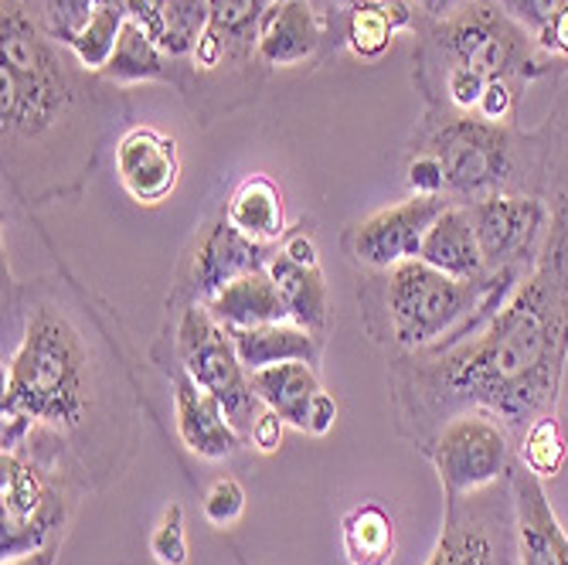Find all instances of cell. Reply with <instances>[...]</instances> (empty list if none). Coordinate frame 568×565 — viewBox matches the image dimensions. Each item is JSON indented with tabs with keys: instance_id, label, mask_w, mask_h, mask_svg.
<instances>
[{
	"instance_id": "25",
	"label": "cell",
	"mask_w": 568,
	"mask_h": 565,
	"mask_svg": "<svg viewBox=\"0 0 568 565\" xmlns=\"http://www.w3.org/2000/svg\"><path fill=\"white\" fill-rule=\"evenodd\" d=\"M252 392L260 395V402L273 413H280V420L300 433H306L310 423V405H314L317 392H321V379L314 372V365L306 362H286V365H273L263 372H252Z\"/></svg>"
},
{
	"instance_id": "18",
	"label": "cell",
	"mask_w": 568,
	"mask_h": 565,
	"mask_svg": "<svg viewBox=\"0 0 568 565\" xmlns=\"http://www.w3.org/2000/svg\"><path fill=\"white\" fill-rule=\"evenodd\" d=\"M273 0H209V31L194 48V65L212 72L229 59H242L260 41V24Z\"/></svg>"
},
{
	"instance_id": "37",
	"label": "cell",
	"mask_w": 568,
	"mask_h": 565,
	"mask_svg": "<svg viewBox=\"0 0 568 565\" xmlns=\"http://www.w3.org/2000/svg\"><path fill=\"white\" fill-rule=\"evenodd\" d=\"M514 102H518V92H514L510 79H490L484 95H480V107L477 117L490 120V123H507L514 117Z\"/></svg>"
},
{
	"instance_id": "22",
	"label": "cell",
	"mask_w": 568,
	"mask_h": 565,
	"mask_svg": "<svg viewBox=\"0 0 568 565\" xmlns=\"http://www.w3.org/2000/svg\"><path fill=\"white\" fill-rule=\"evenodd\" d=\"M204 306L212 311V317L232 331V327H260V324H276V321H290L286 300L276 286V280L270 276V270L248 273L235 283H229L225 290H219L212 300H204Z\"/></svg>"
},
{
	"instance_id": "23",
	"label": "cell",
	"mask_w": 568,
	"mask_h": 565,
	"mask_svg": "<svg viewBox=\"0 0 568 565\" xmlns=\"http://www.w3.org/2000/svg\"><path fill=\"white\" fill-rule=\"evenodd\" d=\"M416 24L408 0H351L344 14V38L357 59H382L398 31Z\"/></svg>"
},
{
	"instance_id": "30",
	"label": "cell",
	"mask_w": 568,
	"mask_h": 565,
	"mask_svg": "<svg viewBox=\"0 0 568 565\" xmlns=\"http://www.w3.org/2000/svg\"><path fill=\"white\" fill-rule=\"evenodd\" d=\"M565 453H568L565 430L555 420V413H548V416L535 420L521 440V467L531 471L535 477L548 481V477H558V471L565 467Z\"/></svg>"
},
{
	"instance_id": "2",
	"label": "cell",
	"mask_w": 568,
	"mask_h": 565,
	"mask_svg": "<svg viewBox=\"0 0 568 565\" xmlns=\"http://www.w3.org/2000/svg\"><path fill=\"white\" fill-rule=\"evenodd\" d=\"M89 408V351L65 314L41 306L4 375V450H21L34 426L72 430Z\"/></svg>"
},
{
	"instance_id": "4",
	"label": "cell",
	"mask_w": 568,
	"mask_h": 565,
	"mask_svg": "<svg viewBox=\"0 0 568 565\" xmlns=\"http://www.w3.org/2000/svg\"><path fill=\"white\" fill-rule=\"evenodd\" d=\"M0 38H4V65H0L4 143L41 140L69 113L72 79L62 69L48 31L28 18L21 0H4Z\"/></svg>"
},
{
	"instance_id": "3",
	"label": "cell",
	"mask_w": 568,
	"mask_h": 565,
	"mask_svg": "<svg viewBox=\"0 0 568 565\" xmlns=\"http://www.w3.org/2000/svg\"><path fill=\"white\" fill-rule=\"evenodd\" d=\"M521 283V266L453 280L423 260H408L388 273L392 334L405 351H439L474 337Z\"/></svg>"
},
{
	"instance_id": "7",
	"label": "cell",
	"mask_w": 568,
	"mask_h": 565,
	"mask_svg": "<svg viewBox=\"0 0 568 565\" xmlns=\"http://www.w3.org/2000/svg\"><path fill=\"white\" fill-rule=\"evenodd\" d=\"M178 354L181 369L225 405L232 426L239 433H248L255 416L263 413V402L252 392V375L242 369L229 331L212 317L204 303H191L184 311L178 327Z\"/></svg>"
},
{
	"instance_id": "24",
	"label": "cell",
	"mask_w": 568,
	"mask_h": 565,
	"mask_svg": "<svg viewBox=\"0 0 568 565\" xmlns=\"http://www.w3.org/2000/svg\"><path fill=\"white\" fill-rule=\"evenodd\" d=\"M225 222L232 229H239L245 239L263 242V245L283 239L286 235V204H283L280 184L266 174L245 178L235 188V194L229 198Z\"/></svg>"
},
{
	"instance_id": "13",
	"label": "cell",
	"mask_w": 568,
	"mask_h": 565,
	"mask_svg": "<svg viewBox=\"0 0 568 565\" xmlns=\"http://www.w3.org/2000/svg\"><path fill=\"white\" fill-rule=\"evenodd\" d=\"M116 174L126 194L140 204H161L181 181V153L174 137L136 127L116 143Z\"/></svg>"
},
{
	"instance_id": "16",
	"label": "cell",
	"mask_w": 568,
	"mask_h": 565,
	"mask_svg": "<svg viewBox=\"0 0 568 565\" xmlns=\"http://www.w3.org/2000/svg\"><path fill=\"white\" fill-rule=\"evenodd\" d=\"M174 413L181 443L204 460H225L242 446V433L232 426L225 405L187 372L174 385Z\"/></svg>"
},
{
	"instance_id": "41",
	"label": "cell",
	"mask_w": 568,
	"mask_h": 565,
	"mask_svg": "<svg viewBox=\"0 0 568 565\" xmlns=\"http://www.w3.org/2000/svg\"><path fill=\"white\" fill-rule=\"evenodd\" d=\"M280 252H283V255H290V260H293V263H300V266H321L317 242L310 239L306 232H293V235H286Z\"/></svg>"
},
{
	"instance_id": "35",
	"label": "cell",
	"mask_w": 568,
	"mask_h": 565,
	"mask_svg": "<svg viewBox=\"0 0 568 565\" xmlns=\"http://www.w3.org/2000/svg\"><path fill=\"white\" fill-rule=\"evenodd\" d=\"M487 82H490V79H487L484 72L467 69V65H446V79H443L449 102H453L456 110H463V113H477L480 95H484Z\"/></svg>"
},
{
	"instance_id": "32",
	"label": "cell",
	"mask_w": 568,
	"mask_h": 565,
	"mask_svg": "<svg viewBox=\"0 0 568 565\" xmlns=\"http://www.w3.org/2000/svg\"><path fill=\"white\" fill-rule=\"evenodd\" d=\"M150 555L161 565H184L187 562V535H184V507L171 504L161 525L150 535Z\"/></svg>"
},
{
	"instance_id": "17",
	"label": "cell",
	"mask_w": 568,
	"mask_h": 565,
	"mask_svg": "<svg viewBox=\"0 0 568 565\" xmlns=\"http://www.w3.org/2000/svg\"><path fill=\"white\" fill-rule=\"evenodd\" d=\"M324 41V21L310 0H273L263 24L255 56L273 69H293L317 56Z\"/></svg>"
},
{
	"instance_id": "26",
	"label": "cell",
	"mask_w": 568,
	"mask_h": 565,
	"mask_svg": "<svg viewBox=\"0 0 568 565\" xmlns=\"http://www.w3.org/2000/svg\"><path fill=\"white\" fill-rule=\"evenodd\" d=\"M266 270L286 300L290 321L306 327V331H314V334H324L331 324V296H327V283H324L321 266H300L290 260V255L273 252Z\"/></svg>"
},
{
	"instance_id": "43",
	"label": "cell",
	"mask_w": 568,
	"mask_h": 565,
	"mask_svg": "<svg viewBox=\"0 0 568 565\" xmlns=\"http://www.w3.org/2000/svg\"><path fill=\"white\" fill-rule=\"evenodd\" d=\"M4 565H55V545H44L24 558H14V562H4Z\"/></svg>"
},
{
	"instance_id": "40",
	"label": "cell",
	"mask_w": 568,
	"mask_h": 565,
	"mask_svg": "<svg viewBox=\"0 0 568 565\" xmlns=\"http://www.w3.org/2000/svg\"><path fill=\"white\" fill-rule=\"evenodd\" d=\"M541 51H548V56H561L568 59V8L535 38Z\"/></svg>"
},
{
	"instance_id": "1",
	"label": "cell",
	"mask_w": 568,
	"mask_h": 565,
	"mask_svg": "<svg viewBox=\"0 0 568 565\" xmlns=\"http://www.w3.org/2000/svg\"><path fill=\"white\" fill-rule=\"evenodd\" d=\"M568 362V215L538 266L500 311L467 341L412 351L395 372V405L405 430L429 443L449 420L484 413L514 433L555 413Z\"/></svg>"
},
{
	"instance_id": "19",
	"label": "cell",
	"mask_w": 568,
	"mask_h": 565,
	"mask_svg": "<svg viewBox=\"0 0 568 565\" xmlns=\"http://www.w3.org/2000/svg\"><path fill=\"white\" fill-rule=\"evenodd\" d=\"M123 8L171 59L194 56L212 18L209 0H123Z\"/></svg>"
},
{
	"instance_id": "29",
	"label": "cell",
	"mask_w": 568,
	"mask_h": 565,
	"mask_svg": "<svg viewBox=\"0 0 568 565\" xmlns=\"http://www.w3.org/2000/svg\"><path fill=\"white\" fill-rule=\"evenodd\" d=\"M123 24H126L123 0H113V4L99 8L92 14V21L79 31V38L69 44L75 62L85 72H102V69H106V62L113 59V51H116V41L123 34Z\"/></svg>"
},
{
	"instance_id": "28",
	"label": "cell",
	"mask_w": 568,
	"mask_h": 565,
	"mask_svg": "<svg viewBox=\"0 0 568 565\" xmlns=\"http://www.w3.org/2000/svg\"><path fill=\"white\" fill-rule=\"evenodd\" d=\"M168 59L171 56H164V48L153 41L136 21L126 18L113 59L106 62V69H102L99 75L113 85H136V82L168 79Z\"/></svg>"
},
{
	"instance_id": "5",
	"label": "cell",
	"mask_w": 568,
	"mask_h": 565,
	"mask_svg": "<svg viewBox=\"0 0 568 565\" xmlns=\"http://www.w3.org/2000/svg\"><path fill=\"white\" fill-rule=\"evenodd\" d=\"M433 41L449 65H467L487 79H538L545 59L538 41L510 21L494 0H470L467 8L436 21Z\"/></svg>"
},
{
	"instance_id": "21",
	"label": "cell",
	"mask_w": 568,
	"mask_h": 565,
	"mask_svg": "<svg viewBox=\"0 0 568 565\" xmlns=\"http://www.w3.org/2000/svg\"><path fill=\"white\" fill-rule=\"evenodd\" d=\"M419 260L453 280H477L487 273L480 239L474 229V215L463 204H449V209L433 222L426 232Z\"/></svg>"
},
{
	"instance_id": "10",
	"label": "cell",
	"mask_w": 568,
	"mask_h": 565,
	"mask_svg": "<svg viewBox=\"0 0 568 565\" xmlns=\"http://www.w3.org/2000/svg\"><path fill=\"white\" fill-rule=\"evenodd\" d=\"M0 504H4V532H0L4 562L44 548L65 525V501L34 460L21 456V450L0 453Z\"/></svg>"
},
{
	"instance_id": "20",
	"label": "cell",
	"mask_w": 568,
	"mask_h": 565,
	"mask_svg": "<svg viewBox=\"0 0 568 565\" xmlns=\"http://www.w3.org/2000/svg\"><path fill=\"white\" fill-rule=\"evenodd\" d=\"M229 337H232L239 362L248 375L273 369V365H286V362H306V365L321 362V334L306 331L293 321H276V324H260V327H232Z\"/></svg>"
},
{
	"instance_id": "42",
	"label": "cell",
	"mask_w": 568,
	"mask_h": 565,
	"mask_svg": "<svg viewBox=\"0 0 568 565\" xmlns=\"http://www.w3.org/2000/svg\"><path fill=\"white\" fill-rule=\"evenodd\" d=\"M416 4H419L429 18L443 21V18H449V14H456L459 8H467L470 0H416Z\"/></svg>"
},
{
	"instance_id": "11",
	"label": "cell",
	"mask_w": 568,
	"mask_h": 565,
	"mask_svg": "<svg viewBox=\"0 0 568 565\" xmlns=\"http://www.w3.org/2000/svg\"><path fill=\"white\" fill-rule=\"evenodd\" d=\"M470 215L480 239L484 266L490 273L525 266L528 260H535L538 239L548 225L545 201L528 194H504V191L474 201Z\"/></svg>"
},
{
	"instance_id": "33",
	"label": "cell",
	"mask_w": 568,
	"mask_h": 565,
	"mask_svg": "<svg viewBox=\"0 0 568 565\" xmlns=\"http://www.w3.org/2000/svg\"><path fill=\"white\" fill-rule=\"evenodd\" d=\"M245 511V491L235 477H222L212 484V491L204 494V518L215 528H229L242 518Z\"/></svg>"
},
{
	"instance_id": "15",
	"label": "cell",
	"mask_w": 568,
	"mask_h": 565,
	"mask_svg": "<svg viewBox=\"0 0 568 565\" xmlns=\"http://www.w3.org/2000/svg\"><path fill=\"white\" fill-rule=\"evenodd\" d=\"M514 511H518V552L521 565H568V535L545 494L541 477L521 464L510 471Z\"/></svg>"
},
{
	"instance_id": "38",
	"label": "cell",
	"mask_w": 568,
	"mask_h": 565,
	"mask_svg": "<svg viewBox=\"0 0 568 565\" xmlns=\"http://www.w3.org/2000/svg\"><path fill=\"white\" fill-rule=\"evenodd\" d=\"M283 430H286V423L280 420V413H273V408L263 405V413L255 416V423L248 430V440L260 453H276L283 446Z\"/></svg>"
},
{
	"instance_id": "9",
	"label": "cell",
	"mask_w": 568,
	"mask_h": 565,
	"mask_svg": "<svg viewBox=\"0 0 568 565\" xmlns=\"http://www.w3.org/2000/svg\"><path fill=\"white\" fill-rule=\"evenodd\" d=\"M426 450L436 464L446 497H467L487 491L500 484L504 474L510 471L507 426L484 413H463L449 420L429 440Z\"/></svg>"
},
{
	"instance_id": "34",
	"label": "cell",
	"mask_w": 568,
	"mask_h": 565,
	"mask_svg": "<svg viewBox=\"0 0 568 565\" xmlns=\"http://www.w3.org/2000/svg\"><path fill=\"white\" fill-rule=\"evenodd\" d=\"M494 4L510 21H518L531 38H538L568 8V0H494Z\"/></svg>"
},
{
	"instance_id": "27",
	"label": "cell",
	"mask_w": 568,
	"mask_h": 565,
	"mask_svg": "<svg viewBox=\"0 0 568 565\" xmlns=\"http://www.w3.org/2000/svg\"><path fill=\"white\" fill-rule=\"evenodd\" d=\"M351 565H388L395 555V522L378 504H357L341 525Z\"/></svg>"
},
{
	"instance_id": "39",
	"label": "cell",
	"mask_w": 568,
	"mask_h": 565,
	"mask_svg": "<svg viewBox=\"0 0 568 565\" xmlns=\"http://www.w3.org/2000/svg\"><path fill=\"white\" fill-rule=\"evenodd\" d=\"M337 423V402L331 392H317L314 405H310V423H306V433L310 436H327Z\"/></svg>"
},
{
	"instance_id": "12",
	"label": "cell",
	"mask_w": 568,
	"mask_h": 565,
	"mask_svg": "<svg viewBox=\"0 0 568 565\" xmlns=\"http://www.w3.org/2000/svg\"><path fill=\"white\" fill-rule=\"evenodd\" d=\"M449 209L446 194L426 198L412 194L408 201H398L385 212H375L351 232V252L357 263L375 266V270H395L408 260H419L426 232L433 222Z\"/></svg>"
},
{
	"instance_id": "8",
	"label": "cell",
	"mask_w": 568,
	"mask_h": 565,
	"mask_svg": "<svg viewBox=\"0 0 568 565\" xmlns=\"http://www.w3.org/2000/svg\"><path fill=\"white\" fill-rule=\"evenodd\" d=\"M429 153H436L446 171V194L456 198H487L500 191L514 171V143L504 123L480 117L446 120L429 137Z\"/></svg>"
},
{
	"instance_id": "36",
	"label": "cell",
	"mask_w": 568,
	"mask_h": 565,
	"mask_svg": "<svg viewBox=\"0 0 568 565\" xmlns=\"http://www.w3.org/2000/svg\"><path fill=\"white\" fill-rule=\"evenodd\" d=\"M405 181H408L412 194H426V198L446 194V171H443L436 153H429V150L416 153V161L408 164Z\"/></svg>"
},
{
	"instance_id": "14",
	"label": "cell",
	"mask_w": 568,
	"mask_h": 565,
	"mask_svg": "<svg viewBox=\"0 0 568 565\" xmlns=\"http://www.w3.org/2000/svg\"><path fill=\"white\" fill-rule=\"evenodd\" d=\"M273 260L270 245L263 242H252L245 239L239 229H232L225 222V215L219 222H212L204 229V235L197 239L194 249V266H191V283L194 293L204 300H212L219 290H225L229 283L248 276V273H260L266 270Z\"/></svg>"
},
{
	"instance_id": "31",
	"label": "cell",
	"mask_w": 568,
	"mask_h": 565,
	"mask_svg": "<svg viewBox=\"0 0 568 565\" xmlns=\"http://www.w3.org/2000/svg\"><path fill=\"white\" fill-rule=\"evenodd\" d=\"M106 4H113V0H44L41 4V11H44L41 28L48 31L51 41L72 44L79 38V31L92 21V14Z\"/></svg>"
},
{
	"instance_id": "6",
	"label": "cell",
	"mask_w": 568,
	"mask_h": 565,
	"mask_svg": "<svg viewBox=\"0 0 568 565\" xmlns=\"http://www.w3.org/2000/svg\"><path fill=\"white\" fill-rule=\"evenodd\" d=\"M426 565H521L518 511L510 487L446 497V518Z\"/></svg>"
}]
</instances>
